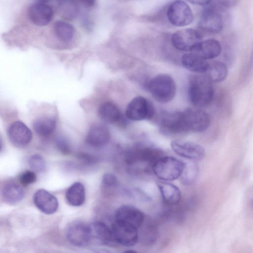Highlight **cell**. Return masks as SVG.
<instances>
[{"mask_svg":"<svg viewBox=\"0 0 253 253\" xmlns=\"http://www.w3.org/2000/svg\"><path fill=\"white\" fill-rule=\"evenodd\" d=\"M205 75L212 83L224 81L228 74V68L226 64L220 61L209 63Z\"/></svg>","mask_w":253,"mask_h":253,"instance_id":"25","label":"cell"},{"mask_svg":"<svg viewBox=\"0 0 253 253\" xmlns=\"http://www.w3.org/2000/svg\"><path fill=\"white\" fill-rule=\"evenodd\" d=\"M221 5L224 7H230L236 4L237 0H217Z\"/></svg>","mask_w":253,"mask_h":253,"instance_id":"35","label":"cell"},{"mask_svg":"<svg viewBox=\"0 0 253 253\" xmlns=\"http://www.w3.org/2000/svg\"><path fill=\"white\" fill-rule=\"evenodd\" d=\"M162 156V152L157 148L137 145L127 151L125 157V161L129 165L146 162L152 164V165Z\"/></svg>","mask_w":253,"mask_h":253,"instance_id":"4","label":"cell"},{"mask_svg":"<svg viewBox=\"0 0 253 253\" xmlns=\"http://www.w3.org/2000/svg\"><path fill=\"white\" fill-rule=\"evenodd\" d=\"M1 195L5 202L13 205L22 200L24 196V191L19 185L14 183H9L3 187Z\"/></svg>","mask_w":253,"mask_h":253,"instance_id":"26","label":"cell"},{"mask_svg":"<svg viewBox=\"0 0 253 253\" xmlns=\"http://www.w3.org/2000/svg\"><path fill=\"white\" fill-rule=\"evenodd\" d=\"M33 201L39 210L47 214L54 213L58 208L57 198L48 191L43 189H39L35 193Z\"/></svg>","mask_w":253,"mask_h":253,"instance_id":"18","label":"cell"},{"mask_svg":"<svg viewBox=\"0 0 253 253\" xmlns=\"http://www.w3.org/2000/svg\"><path fill=\"white\" fill-rule=\"evenodd\" d=\"M184 163L171 156H162L152 165V170L159 179L165 181L174 180L179 177Z\"/></svg>","mask_w":253,"mask_h":253,"instance_id":"3","label":"cell"},{"mask_svg":"<svg viewBox=\"0 0 253 253\" xmlns=\"http://www.w3.org/2000/svg\"><path fill=\"white\" fill-rule=\"evenodd\" d=\"M188 92L191 102L199 108L210 104L214 93L212 83L205 75H194L190 78Z\"/></svg>","mask_w":253,"mask_h":253,"instance_id":"1","label":"cell"},{"mask_svg":"<svg viewBox=\"0 0 253 253\" xmlns=\"http://www.w3.org/2000/svg\"><path fill=\"white\" fill-rule=\"evenodd\" d=\"M65 198L67 203L70 206L78 207L83 205L85 198L84 185L79 182L73 183L67 189Z\"/></svg>","mask_w":253,"mask_h":253,"instance_id":"24","label":"cell"},{"mask_svg":"<svg viewBox=\"0 0 253 253\" xmlns=\"http://www.w3.org/2000/svg\"><path fill=\"white\" fill-rule=\"evenodd\" d=\"M167 17L171 24L177 27L187 26L193 21L190 7L182 0H175L169 5Z\"/></svg>","mask_w":253,"mask_h":253,"instance_id":"5","label":"cell"},{"mask_svg":"<svg viewBox=\"0 0 253 253\" xmlns=\"http://www.w3.org/2000/svg\"><path fill=\"white\" fill-rule=\"evenodd\" d=\"M66 237L73 245L78 247H84L90 242L89 225L82 222L71 224L66 232Z\"/></svg>","mask_w":253,"mask_h":253,"instance_id":"14","label":"cell"},{"mask_svg":"<svg viewBox=\"0 0 253 253\" xmlns=\"http://www.w3.org/2000/svg\"><path fill=\"white\" fill-rule=\"evenodd\" d=\"M157 185L163 201L166 204L171 206L179 203L181 193L180 189L176 185L164 181L158 182Z\"/></svg>","mask_w":253,"mask_h":253,"instance_id":"22","label":"cell"},{"mask_svg":"<svg viewBox=\"0 0 253 253\" xmlns=\"http://www.w3.org/2000/svg\"><path fill=\"white\" fill-rule=\"evenodd\" d=\"M98 114L100 118L104 122L124 127L126 121L119 107L114 103L106 102L98 108Z\"/></svg>","mask_w":253,"mask_h":253,"instance_id":"16","label":"cell"},{"mask_svg":"<svg viewBox=\"0 0 253 253\" xmlns=\"http://www.w3.org/2000/svg\"><path fill=\"white\" fill-rule=\"evenodd\" d=\"M28 164L33 171L38 172L43 171L45 168V163L43 158L38 154L32 155L29 159Z\"/></svg>","mask_w":253,"mask_h":253,"instance_id":"31","label":"cell"},{"mask_svg":"<svg viewBox=\"0 0 253 253\" xmlns=\"http://www.w3.org/2000/svg\"><path fill=\"white\" fill-rule=\"evenodd\" d=\"M154 110L151 103L143 96H136L128 104L126 110V116L132 121L151 119L154 115Z\"/></svg>","mask_w":253,"mask_h":253,"instance_id":"6","label":"cell"},{"mask_svg":"<svg viewBox=\"0 0 253 253\" xmlns=\"http://www.w3.org/2000/svg\"><path fill=\"white\" fill-rule=\"evenodd\" d=\"M83 3L84 5L87 6H92L95 3V0H77Z\"/></svg>","mask_w":253,"mask_h":253,"instance_id":"37","label":"cell"},{"mask_svg":"<svg viewBox=\"0 0 253 253\" xmlns=\"http://www.w3.org/2000/svg\"><path fill=\"white\" fill-rule=\"evenodd\" d=\"M111 229L114 240L123 246H132L138 241V228L133 226L115 220Z\"/></svg>","mask_w":253,"mask_h":253,"instance_id":"10","label":"cell"},{"mask_svg":"<svg viewBox=\"0 0 253 253\" xmlns=\"http://www.w3.org/2000/svg\"><path fill=\"white\" fill-rule=\"evenodd\" d=\"M118 185V179L114 174L107 173L103 175L102 179V186L104 188H113L116 187Z\"/></svg>","mask_w":253,"mask_h":253,"instance_id":"32","label":"cell"},{"mask_svg":"<svg viewBox=\"0 0 253 253\" xmlns=\"http://www.w3.org/2000/svg\"><path fill=\"white\" fill-rule=\"evenodd\" d=\"M57 3L59 12L63 18L72 20L78 15L79 7L77 0H59Z\"/></svg>","mask_w":253,"mask_h":253,"instance_id":"29","label":"cell"},{"mask_svg":"<svg viewBox=\"0 0 253 253\" xmlns=\"http://www.w3.org/2000/svg\"><path fill=\"white\" fill-rule=\"evenodd\" d=\"M160 127L168 134H177L188 132L183 112H167L161 114L159 120Z\"/></svg>","mask_w":253,"mask_h":253,"instance_id":"7","label":"cell"},{"mask_svg":"<svg viewBox=\"0 0 253 253\" xmlns=\"http://www.w3.org/2000/svg\"><path fill=\"white\" fill-rule=\"evenodd\" d=\"M183 115L188 131L203 132L210 125V116L203 110L188 108L183 112Z\"/></svg>","mask_w":253,"mask_h":253,"instance_id":"9","label":"cell"},{"mask_svg":"<svg viewBox=\"0 0 253 253\" xmlns=\"http://www.w3.org/2000/svg\"><path fill=\"white\" fill-rule=\"evenodd\" d=\"M28 16L30 20L38 26L48 25L52 20L53 11L48 4L35 2L28 8Z\"/></svg>","mask_w":253,"mask_h":253,"instance_id":"15","label":"cell"},{"mask_svg":"<svg viewBox=\"0 0 253 253\" xmlns=\"http://www.w3.org/2000/svg\"><path fill=\"white\" fill-rule=\"evenodd\" d=\"M190 3L199 5H207L210 3L211 0H187Z\"/></svg>","mask_w":253,"mask_h":253,"instance_id":"36","label":"cell"},{"mask_svg":"<svg viewBox=\"0 0 253 253\" xmlns=\"http://www.w3.org/2000/svg\"><path fill=\"white\" fill-rule=\"evenodd\" d=\"M108 128L101 124H94L89 128L86 136V142L90 146L98 148L107 144L110 139Z\"/></svg>","mask_w":253,"mask_h":253,"instance_id":"19","label":"cell"},{"mask_svg":"<svg viewBox=\"0 0 253 253\" xmlns=\"http://www.w3.org/2000/svg\"><path fill=\"white\" fill-rule=\"evenodd\" d=\"M33 126L34 130L39 135L43 137L47 136L55 130L56 121L53 118L42 117L34 121Z\"/></svg>","mask_w":253,"mask_h":253,"instance_id":"27","label":"cell"},{"mask_svg":"<svg viewBox=\"0 0 253 253\" xmlns=\"http://www.w3.org/2000/svg\"><path fill=\"white\" fill-rule=\"evenodd\" d=\"M198 172V166L195 161L190 160L184 163L183 170L180 176L181 183L184 185L192 184L196 180Z\"/></svg>","mask_w":253,"mask_h":253,"instance_id":"30","label":"cell"},{"mask_svg":"<svg viewBox=\"0 0 253 253\" xmlns=\"http://www.w3.org/2000/svg\"><path fill=\"white\" fill-rule=\"evenodd\" d=\"M220 42L214 39H208L200 42L191 52L205 59H213L220 54Z\"/></svg>","mask_w":253,"mask_h":253,"instance_id":"21","label":"cell"},{"mask_svg":"<svg viewBox=\"0 0 253 253\" xmlns=\"http://www.w3.org/2000/svg\"><path fill=\"white\" fill-rule=\"evenodd\" d=\"M53 29L56 37L62 42L71 41L75 35L74 27L65 21H57L55 22L53 24Z\"/></svg>","mask_w":253,"mask_h":253,"instance_id":"28","label":"cell"},{"mask_svg":"<svg viewBox=\"0 0 253 253\" xmlns=\"http://www.w3.org/2000/svg\"><path fill=\"white\" fill-rule=\"evenodd\" d=\"M200 34L196 30L188 28L177 31L171 37V43L177 49L192 51L202 41Z\"/></svg>","mask_w":253,"mask_h":253,"instance_id":"8","label":"cell"},{"mask_svg":"<svg viewBox=\"0 0 253 253\" xmlns=\"http://www.w3.org/2000/svg\"></svg>","mask_w":253,"mask_h":253,"instance_id":"39","label":"cell"},{"mask_svg":"<svg viewBox=\"0 0 253 253\" xmlns=\"http://www.w3.org/2000/svg\"><path fill=\"white\" fill-rule=\"evenodd\" d=\"M148 89L158 101L167 103L174 98L176 85L173 79L167 74H160L152 79L148 85Z\"/></svg>","mask_w":253,"mask_h":253,"instance_id":"2","label":"cell"},{"mask_svg":"<svg viewBox=\"0 0 253 253\" xmlns=\"http://www.w3.org/2000/svg\"><path fill=\"white\" fill-rule=\"evenodd\" d=\"M89 228L90 242L107 245L114 240L111 229L102 222L95 221L89 225Z\"/></svg>","mask_w":253,"mask_h":253,"instance_id":"20","label":"cell"},{"mask_svg":"<svg viewBox=\"0 0 253 253\" xmlns=\"http://www.w3.org/2000/svg\"><path fill=\"white\" fill-rule=\"evenodd\" d=\"M144 219L143 212L132 205H122L117 209L115 214V221L133 226L137 228L142 225Z\"/></svg>","mask_w":253,"mask_h":253,"instance_id":"11","label":"cell"},{"mask_svg":"<svg viewBox=\"0 0 253 253\" xmlns=\"http://www.w3.org/2000/svg\"><path fill=\"white\" fill-rule=\"evenodd\" d=\"M199 25L203 30L212 33L220 32L223 28V20L221 14L215 8L208 7L203 12Z\"/></svg>","mask_w":253,"mask_h":253,"instance_id":"17","label":"cell"},{"mask_svg":"<svg viewBox=\"0 0 253 253\" xmlns=\"http://www.w3.org/2000/svg\"><path fill=\"white\" fill-rule=\"evenodd\" d=\"M56 144L58 149L64 154L70 152V147L68 141L62 137H58L56 139Z\"/></svg>","mask_w":253,"mask_h":253,"instance_id":"34","label":"cell"},{"mask_svg":"<svg viewBox=\"0 0 253 253\" xmlns=\"http://www.w3.org/2000/svg\"><path fill=\"white\" fill-rule=\"evenodd\" d=\"M171 147L178 155L193 161H199L203 158L205 150L200 145L192 142L173 140Z\"/></svg>","mask_w":253,"mask_h":253,"instance_id":"12","label":"cell"},{"mask_svg":"<svg viewBox=\"0 0 253 253\" xmlns=\"http://www.w3.org/2000/svg\"><path fill=\"white\" fill-rule=\"evenodd\" d=\"M36 180V174L33 170H26L23 172L19 178L20 182L24 186L32 184L35 182Z\"/></svg>","mask_w":253,"mask_h":253,"instance_id":"33","label":"cell"},{"mask_svg":"<svg viewBox=\"0 0 253 253\" xmlns=\"http://www.w3.org/2000/svg\"><path fill=\"white\" fill-rule=\"evenodd\" d=\"M181 63L185 68L191 72L198 73H205L209 65L206 60L192 52L183 55Z\"/></svg>","mask_w":253,"mask_h":253,"instance_id":"23","label":"cell"},{"mask_svg":"<svg viewBox=\"0 0 253 253\" xmlns=\"http://www.w3.org/2000/svg\"><path fill=\"white\" fill-rule=\"evenodd\" d=\"M7 135L10 142L17 147L28 145L32 138V133L27 126L20 121H15L9 126Z\"/></svg>","mask_w":253,"mask_h":253,"instance_id":"13","label":"cell"},{"mask_svg":"<svg viewBox=\"0 0 253 253\" xmlns=\"http://www.w3.org/2000/svg\"><path fill=\"white\" fill-rule=\"evenodd\" d=\"M35 2L42 3L45 4H49L53 2H57L58 3L59 0H35Z\"/></svg>","mask_w":253,"mask_h":253,"instance_id":"38","label":"cell"}]
</instances>
